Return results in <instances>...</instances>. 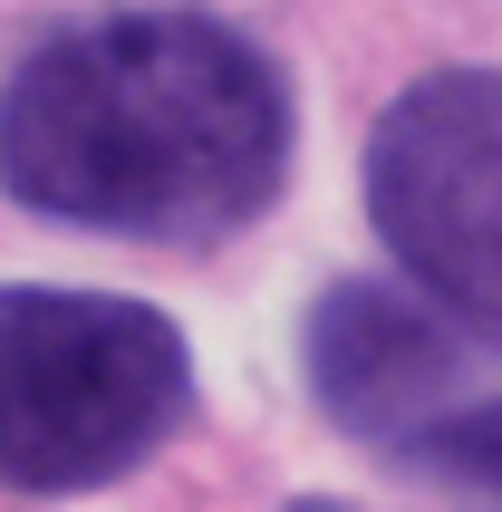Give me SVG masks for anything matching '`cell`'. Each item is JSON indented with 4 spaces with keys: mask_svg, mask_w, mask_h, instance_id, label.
I'll return each mask as SVG.
<instances>
[{
    "mask_svg": "<svg viewBox=\"0 0 502 512\" xmlns=\"http://www.w3.org/2000/svg\"><path fill=\"white\" fill-rule=\"evenodd\" d=\"M0 184L107 242H232L290 184V78L203 10L68 20L0 87Z\"/></svg>",
    "mask_w": 502,
    "mask_h": 512,
    "instance_id": "6da1fadb",
    "label": "cell"
},
{
    "mask_svg": "<svg viewBox=\"0 0 502 512\" xmlns=\"http://www.w3.org/2000/svg\"><path fill=\"white\" fill-rule=\"evenodd\" d=\"M367 223L425 300L502 339V68H425L367 136Z\"/></svg>",
    "mask_w": 502,
    "mask_h": 512,
    "instance_id": "277c9868",
    "label": "cell"
},
{
    "mask_svg": "<svg viewBox=\"0 0 502 512\" xmlns=\"http://www.w3.org/2000/svg\"><path fill=\"white\" fill-rule=\"evenodd\" d=\"M290 512H348V503H329V493H309V503H290Z\"/></svg>",
    "mask_w": 502,
    "mask_h": 512,
    "instance_id": "5b68a950",
    "label": "cell"
},
{
    "mask_svg": "<svg viewBox=\"0 0 502 512\" xmlns=\"http://www.w3.org/2000/svg\"><path fill=\"white\" fill-rule=\"evenodd\" d=\"M194 406V348L126 290H0V484L97 493Z\"/></svg>",
    "mask_w": 502,
    "mask_h": 512,
    "instance_id": "7a4b0ae2",
    "label": "cell"
},
{
    "mask_svg": "<svg viewBox=\"0 0 502 512\" xmlns=\"http://www.w3.org/2000/svg\"><path fill=\"white\" fill-rule=\"evenodd\" d=\"M309 397L338 435L502 512V339L396 281H338L309 310Z\"/></svg>",
    "mask_w": 502,
    "mask_h": 512,
    "instance_id": "3957f363",
    "label": "cell"
}]
</instances>
